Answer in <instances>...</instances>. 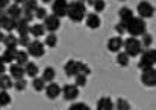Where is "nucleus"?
<instances>
[{
    "instance_id": "3c124183",
    "label": "nucleus",
    "mask_w": 156,
    "mask_h": 110,
    "mask_svg": "<svg viewBox=\"0 0 156 110\" xmlns=\"http://www.w3.org/2000/svg\"><path fill=\"white\" fill-rule=\"evenodd\" d=\"M0 29H2V21H0Z\"/></svg>"
},
{
    "instance_id": "4468645a",
    "label": "nucleus",
    "mask_w": 156,
    "mask_h": 110,
    "mask_svg": "<svg viewBox=\"0 0 156 110\" xmlns=\"http://www.w3.org/2000/svg\"><path fill=\"white\" fill-rule=\"evenodd\" d=\"M85 23H87V27H90V29H99L100 24H102V20H100L99 14L91 12V14H87Z\"/></svg>"
},
{
    "instance_id": "864d4df0",
    "label": "nucleus",
    "mask_w": 156,
    "mask_h": 110,
    "mask_svg": "<svg viewBox=\"0 0 156 110\" xmlns=\"http://www.w3.org/2000/svg\"><path fill=\"white\" fill-rule=\"evenodd\" d=\"M0 109H2V107H0Z\"/></svg>"
},
{
    "instance_id": "de8ad7c7",
    "label": "nucleus",
    "mask_w": 156,
    "mask_h": 110,
    "mask_svg": "<svg viewBox=\"0 0 156 110\" xmlns=\"http://www.w3.org/2000/svg\"><path fill=\"white\" fill-rule=\"evenodd\" d=\"M12 2H14V3H17V5H21L24 0H12Z\"/></svg>"
},
{
    "instance_id": "37998d69",
    "label": "nucleus",
    "mask_w": 156,
    "mask_h": 110,
    "mask_svg": "<svg viewBox=\"0 0 156 110\" xmlns=\"http://www.w3.org/2000/svg\"><path fill=\"white\" fill-rule=\"evenodd\" d=\"M9 15L6 14V9H0V21H2V24H3V21L8 18Z\"/></svg>"
},
{
    "instance_id": "4be33fe9",
    "label": "nucleus",
    "mask_w": 156,
    "mask_h": 110,
    "mask_svg": "<svg viewBox=\"0 0 156 110\" xmlns=\"http://www.w3.org/2000/svg\"><path fill=\"white\" fill-rule=\"evenodd\" d=\"M24 72H26V75H29V77H37L38 75V72H40V69H38V65L37 63H34V62H27L26 65H24Z\"/></svg>"
},
{
    "instance_id": "79ce46f5",
    "label": "nucleus",
    "mask_w": 156,
    "mask_h": 110,
    "mask_svg": "<svg viewBox=\"0 0 156 110\" xmlns=\"http://www.w3.org/2000/svg\"><path fill=\"white\" fill-rule=\"evenodd\" d=\"M115 32H117L118 35H124V33H126V24L120 21V23L115 26Z\"/></svg>"
},
{
    "instance_id": "a18cd8bd",
    "label": "nucleus",
    "mask_w": 156,
    "mask_h": 110,
    "mask_svg": "<svg viewBox=\"0 0 156 110\" xmlns=\"http://www.w3.org/2000/svg\"><path fill=\"white\" fill-rule=\"evenodd\" d=\"M5 71H6V66H5V62H3V59H2V56H0V75L5 74Z\"/></svg>"
},
{
    "instance_id": "7c9ffc66",
    "label": "nucleus",
    "mask_w": 156,
    "mask_h": 110,
    "mask_svg": "<svg viewBox=\"0 0 156 110\" xmlns=\"http://www.w3.org/2000/svg\"><path fill=\"white\" fill-rule=\"evenodd\" d=\"M44 45H47V47H50V48H55V47L58 45V36H56L55 33H49V35L46 36Z\"/></svg>"
},
{
    "instance_id": "603ef678",
    "label": "nucleus",
    "mask_w": 156,
    "mask_h": 110,
    "mask_svg": "<svg viewBox=\"0 0 156 110\" xmlns=\"http://www.w3.org/2000/svg\"><path fill=\"white\" fill-rule=\"evenodd\" d=\"M120 2H124V0H120Z\"/></svg>"
},
{
    "instance_id": "dca6fc26",
    "label": "nucleus",
    "mask_w": 156,
    "mask_h": 110,
    "mask_svg": "<svg viewBox=\"0 0 156 110\" xmlns=\"http://www.w3.org/2000/svg\"><path fill=\"white\" fill-rule=\"evenodd\" d=\"M15 30H17L18 36H26V35H29L30 23H29V21H26V20L21 17V18H18V20H17V27H15Z\"/></svg>"
},
{
    "instance_id": "c9c22d12",
    "label": "nucleus",
    "mask_w": 156,
    "mask_h": 110,
    "mask_svg": "<svg viewBox=\"0 0 156 110\" xmlns=\"http://www.w3.org/2000/svg\"><path fill=\"white\" fill-rule=\"evenodd\" d=\"M91 6L94 8L96 12H103L105 8H106V3H105V0H93Z\"/></svg>"
},
{
    "instance_id": "f3484780",
    "label": "nucleus",
    "mask_w": 156,
    "mask_h": 110,
    "mask_svg": "<svg viewBox=\"0 0 156 110\" xmlns=\"http://www.w3.org/2000/svg\"><path fill=\"white\" fill-rule=\"evenodd\" d=\"M6 14H8L11 18H15V20H18V18H21L23 8H21L20 5H17V3H11V5L6 8Z\"/></svg>"
},
{
    "instance_id": "c85d7f7f",
    "label": "nucleus",
    "mask_w": 156,
    "mask_h": 110,
    "mask_svg": "<svg viewBox=\"0 0 156 110\" xmlns=\"http://www.w3.org/2000/svg\"><path fill=\"white\" fill-rule=\"evenodd\" d=\"M32 86H34V89L37 91V92H41V91H44V88H46V82H44V78L43 77H34V80H32Z\"/></svg>"
},
{
    "instance_id": "a211bd4d",
    "label": "nucleus",
    "mask_w": 156,
    "mask_h": 110,
    "mask_svg": "<svg viewBox=\"0 0 156 110\" xmlns=\"http://www.w3.org/2000/svg\"><path fill=\"white\" fill-rule=\"evenodd\" d=\"M118 17H120V21L126 24V23L133 17V11H132L129 6H123V8L118 9Z\"/></svg>"
},
{
    "instance_id": "6e6552de",
    "label": "nucleus",
    "mask_w": 156,
    "mask_h": 110,
    "mask_svg": "<svg viewBox=\"0 0 156 110\" xmlns=\"http://www.w3.org/2000/svg\"><path fill=\"white\" fill-rule=\"evenodd\" d=\"M141 83L147 88H155L156 86V71L153 68H147V69H141Z\"/></svg>"
},
{
    "instance_id": "9b49d317",
    "label": "nucleus",
    "mask_w": 156,
    "mask_h": 110,
    "mask_svg": "<svg viewBox=\"0 0 156 110\" xmlns=\"http://www.w3.org/2000/svg\"><path fill=\"white\" fill-rule=\"evenodd\" d=\"M61 92H62V95H64V98L67 100V101H74L77 97H79V86H76V85H64L62 88H61Z\"/></svg>"
},
{
    "instance_id": "bb28decb",
    "label": "nucleus",
    "mask_w": 156,
    "mask_h": 110,
    "mask_svg": "<svg viewBox=\"0 0 156 110\" xmlns=\"http://www.w3.org/2000/svg\"><path fill=\"white\" fill-rule=\"evenodd\" d=\"M55 77H56V71H55V68H52V66L44 68V71H43V78H44V82H46V83L53 82V80H55Z\"/></svg>"
},
{
    "instance_id": "9d476101",
    "label": "nucleus",
    "mask_w": 156,
    "mask_h": 110,
    "mask_svg": "<svg viewBox=\"0 0 156 110\" xmlns=\"http://www.w3.org/2000/svg\"><path fill=\"white\" fill-rule=\"evenodd\" d=\"M44 23V27H46V30H49V33H55L59 27H61V18L59 17H56V15H53V14H47V17L43 20Z\"/></svg>"
},
{
    "instance_id": "1a4fd4ad",
    "label": "nucleus",
    "mask_w": 156,
    "mask_h": 110,
    "mask_svg": "<svg viewBox=\"0 0 156 110\" xmlns=\"http://www.w3.org/2000/svg\"><path fill=\"white\" fill-rule=\"evenodd\" d=\"M67 8H68V2L67 0H53L52 2L53 15H56L59 18L67 17Z\"/></svg>"
},
{
    "instance_id": "cd10ccee",
    "label": "nucleus",
    "mask_w": 156,
    "mask_h": 110,
    "mask_svg": "<svg viewBox=\"0 0 156 110\" xmlns=\"http://www.w3.org/2000/svg\"><path fill=\"white\" fill-rule=\"evenodd\" d=\"M11 101H12V98H11L9 92L5 91V89H0V107H6V106H9Z\"/></svg>"
},
{
    "instance_id": "72a5a7b5",
    "label": "nucleus",
    "mask_w": 156,
    "mask_h": 110,
    "mask_svg": "<svg viewBox=\"0 0 156 110\" xmlns=\"http://www.w3.org/2000/svg\"><path fill=\"white\" fill-rule=\"evenodd\" d=\"M87 77L88 75H85V74H76L74 75V85L79 86V88L87 86Z\"/></svg>"
},
{
    "instance_id": "ddd939ff",
    "label": "nucleus",
    "mask_w": 156,
    "mask_h": 110,
    "mask_svg": "<svg viewBox=\"0 0 156 110\" xmlns=\"http://www.w3.org/2000/svg\"><path fill=\"white\" fill-rule=\"evenodd\" d=\"M106 47H108V50L111 53H118L123 48V38L121 36H112V38H109Z\"/></svg>"
},
{
    "instance_id": "49530a36",
    "label": "nucleus",
    "mask_w": 156,
    "mask_h": 110,
    "mask_svg": "<svg viewBox=\"0 0 156 110\" xmlns=\"http://www.w3.org/2000/svg\"><path fill=\"white\" fill-rule=\"evenodd\" d=\"M3 39H5V33H3L2 29H0V42H3Z\"/></svg>"
},
{
    "instance_id": "412c9836",
    "label": "nucleus",
    "mask_w": 156,
    "mask_h": 110,
    "mask_svg": "<svg viewBox=\"0 0 156 110\" xmlns=\"http://www.w3.org/2000/svg\"><path fill=\"white\" fill-rule=\"evenodd\" d=\"M15 55H17V48H5V52L2 53V59L5 63H12L15 60Z\"/></svg>"
},
{
    "instance_id": "09e8293b",
    "label": "nucleus",
    "mask_w": 156,
    "mask_h": 110,
    "mask_svg": "<svg viewBox=\"0 0 156 110\" xmlns=\"http://www.w3.org/2000/svg\"><path fill=\"white\" fill-rule=\"evenodd\" d=\"M79 2H83V3H88V5H91V2H93V0H79Z\"/></svg>"
},
{
    "instance_id": "e433bc0d",
    "label": "nucleus",
    "mask_w": 156,
    "mask_h": 110,
    "mask_svg": "<svg viewBox=\"0 0 156 110\" xmlns=\"http://www.w3.org/2000/svg\"><path fill=\"white\" fill-rule=\"evenodd\" d=\"M26 86H27V83H26L24 77H23V78H18V80H14V89H15V91L21 92V91L26 89Z\"/></svg>"
},
{
    "instance_id": "5701e85b",
    "label": "nucleus",
    "mask_w": 156,
    "mask_h": 110,
    "mask_svg": "<svg viewBox=\"0 0 156 110\" xmlns=\"http://www.w3.org/2000/svg\"><path fill=\"white\" fill-rule=\"evenodd\" d=\"M97 109L100 110H111L114 109V103L109 97H102L99 101H97Z\"/></svg>"
},
{
    "instance_id": "2eb2a0df",
    "label": "nucleus",
    "mask_w": 156,
    "mask_h": 110,
    "mask_svg": "<svg viewBox=\"0 0 156 110\" xmlns=\"http://www.w3.org/2000/svg\"><path fill=\"white\" fill-rule=\"evenodd\" d=\"M9 72H11V77H12L14 80L23 78V77L26 75V72H24V66L20 65V63H17V62H12V65L9 66Z\"/></svg>"
},
{
    "instance_id": "f257e3e1",
    "label": "nucleus",
    "mask_w": 156,
    "mask_h": 110,
    "mask_svg": "<svg viewBox=\"0 0 156 110\" xmlns=\"http://www.w3.org/2000/svg\"><path fill=\"white\" fill-rule=\"evenodd\" d=\"M67 17L73 23H82L85 20V17H87V6H85V3L79 2V0L70 2L68 8H67Z\"/></svg>"
},
{
    "instance_id": "b1692460",
    "label": "nucleus",
    "mask_w": 156,
    "mask_h": 110,
    "mask_svg": "<svg viewBox=\"0 0 156 110\" xmlns=\"http://www.w3.org/2000/svg\"><path fill=\"white\" fill-rule=\"evenodd\" d=\"M29 33L32 36H35V38H40V36H43L46 33V27H44V24H32Z\"/></svg>"
},
{
    "instance_id": "2f4dec72",
    "label": "nucleus",
    "mask_w": 156,
    "mask_h": 110,
    "mask_svg": "<svg viewBox=\"0 0 156 110\" xmlns=\"http://www.w3.org/2000/svg\"><path fill=\"white\" fill-rule=\"evenodd\" d=\"M141 36H143V39H141L143 48H150V45L153 44V36L150 33H143Z\"/></svg>"
},
{
    "instance_id": "f8f14e48",
    "label": "nucleus",
    "mask_w": 156,
    "mask_h": 110,
    "mask_svg": "<svg viewBox=\"0 0 156 110\" xmlns=\"http://www.w3.org/2000/svg\"><path fill=\"white\" fill-rule=\"evenodd\" d=\"M44 92H46V97L49 100H56L59 97V94H61V86L58 83H55V82H50L49 85H46Z\"/></svg>"
},
{
    "instance_id": "f704fd0d",
    "label": "nucleus",
    "mask_w": 156,
    "mask_h": 110,
    "mask_svg": "<svg viewBox=\"0 0 156 110\" xmlns=\"http://www.w3.org/2000/svg\"><path fill=\"white\" fill-rule=\"evenodd\" d=\"M117 109L120 110H129L130 109V104H129V101L127 100H124V98H118L117 101H115V104H114Z\"/></svg>"
},
{
    "instance_id": "c756f323",
    "label": "nucleus",
    "mask_w": 156,
    "mask_h": 110,
    "mask_svg": "<svg viewBox=\"0 0 156 110\" xmlns=\"http://www.w3.org/2000/svg\"><path fill=\"white\" fill-rule=\"evenodd\" d=\"M129 55L126 53V52H118V55H117V63L120 65V66H127L129 65Z\"/></svg>"
},
{
    "instance_id": "58836bf2",
    "label": "nucleus",
    "mask_w": 156,
    "mask_h": 110,
    "mask_svg": "<svg viewBox=\"0 0 156 110\" xmlns=\"http://www.w3.org/2000/svg\"><path fill=\"white\" fill-rule=\"evenodd\" d=\"M68 109L70 110H90V106L85 104V103H73Z\"/></svg>"
},
{
    "instance_id": "aec40b11",
    "label": "nucleus",
    "mask_w": 156,
    "mask_h": 110,
    "mask_svg": "<svg viewBox=\"0 0 156 110\" xmlns=\"http://www.w3.org/2000/svg\"><path fill=\"white\" fill-rule=\"evenodd\" d=\"M11 88H14V80L11 75H6V74H2L0 75V89H5V91H9Z\"/></svg>"
},
{
    "instance_id": "6ab92c4d",
    "label": "nucleus",
    "mask_w": 156,
    "mask_h": 110,
    "mask_svg": "<svg viewBox=\"0 0 156 110\" xmlns=\"http://www.w3.org/2000/svg\"><path fill=\"white\" fill-rule=\"evenodd\" d=\"M3 44H5L6 48H17L18 47V38L14 36L12 32L11 33H6L5 35V39H3Z\"/></svg>"
},
{
    "instance_id": "20e7f679",
    "label": "nucleus",
    "mask_w": 156,
    "mask_h": 110,
    "mask_svg": "<svg viewBox=\"0 0 156 110\" xmlns=\"http://www.w3.org/2000/svg\"><path fill=\"white\" fill-rule=\"evenodd\" d=\"M123 47H124V52L129 55V57H136V56L141 55V52H143L141 41L136 36H130V38L124 39L123 41Z\"/></svg>"
},
{
    "instance_id": "4c0bfd02",
    "label": "nucleus",
    "mask_w": 156,
    "mask_h": 110,
    "mask_svg": "<svg viewBox=\"0 0 156 110\" xmlns=\"http://www.w3.org/2000/svg\"><path fill=\"white\" fill-rule=\"evenodd\" d=\"M35 18L37 20H44L46 17H47V11H46V8H41V6H38L37 9H35Z\"/></svg>"
},
{
    "instance_id": "473e14b6",
    "label": "nucleus",
    "mask_w": 156,
    "mask_h": 110,
    "mask_svg": "<svg viewBox=\"0 0 156 110\" xmlns=\"http://www.w3.org/2000/svg\"><path fill=\"white\" fill-rule=\"evenodd\" d=\"M21 5H23V9L30 11V12H35V9L38 8V2L37 0H24Z\"/></svg>"
},
{
    "instance_id": "f03ea898",
    "label": "nucleus",
    "mask_w": 156,
    "mask_h": 110,
    "mask_svg": "<svg viewBox=\"0 0 156 110\" xmlns=\"http://www.w3.org/2000/svg\"><path fill=\"white\" fill-rule=\"evenodd\" d=\"M64 72H65L68 77H74L76 74L90 75V74H91V68H90L88 65H85L83 62H80V60L70 59V60L64 65Z\"/></svg>"
},
{
    "instance_id": "8fccbe9b",
    "label": "nucleus",
    "mask_w": 156,
    "mask_h": 110,
    "mask_svg": "<svg viewBox=\"0 0 156 110\" xmlns=\"http://www.w3.org/2000/svg\"><path fill=\"white\" fill-rule=\"evenodd\" d=\"M43 3H50V2H53V0H41Z\"/></svg>"
},
{
    "instance_id": "ea45409f",
    "label": "nucleus",
    "mask_w": 156,
    "mask_h": 110,
    "mask_svg": "<svg viewBox=\"0 0 156 110\" xmlns=\"http://www.w3.org/2000/svg\"><path fill=\"white\" fill-rule=\"evenodd\" d=\"M21 17H23L26 21L32 23V21H34V18H35V14H34V12H30V11H26V9H23V14H21Z\"/></svg>"
},
{
    "instance_id": "0eeeda50",
    "label": "nucleus",
    "mask_w": 156,
    "mask_h": 110,
    "mask_svg": "<svg viewBox=\"0 0 156 110\" xmlns=\"http://www.w3.org/2000/svg\"><path fill=\"white\" fill-rule=\"evenodd\" d=\"M136 12H138V17H141V18H144V20H146V18H152L153 14H155V8H153V5H152L150 2L143 0V2L138 3Z\"/></svg>"
},
{
    "instance_id": "7ed1b4c3",
    "label": "nucleus",
    "mask_w": 156,
    "mask_h": 110,
    "mask_svg": "<svg viewBox=\"0 0 156 110\" xmlns=\"http://www.w3.org/2000/svg\"><path fill=\"white\" fill-rule=\"evenodd\" d=\"M126 32L130 36H141L143 33H146V21H144V18L133 15L126 23Z\"/></svg>"
},
{
    "instance_id": "423d86ee",
    "label": "nucleus",
    "mask_w": 156,
    "mask_h": 110,
    "mask_svg": "<svg viewBox=\"0 0 156 110\" xmlns=\"http://www.w3.org/2000/svg\"><path fill=\"white\" fill-rule=\"evenodd\" d=\"M46 45H44V42H41L38 38L37 39H34V41H30V44L27 45V53L29 56H32V57H43L44 53H46V48H44Z\"/></svg>"
},
{
    "instance_id": "393cba45",
    "label": "nucleus",
    "mask_w": 156,
    "mask_h": 110,
    "mask_svg": "<svg viewBox=\"0 0 156 110\" xmlns=\"http://www.w3.org/2000/svg\"><path fill=\"white\" fill-rule=\"evenodd\" d=\"M15 27H17V20L15 18H11V17H8L3 21V24H2V29L6 30L8 33H11L12 30H15Z\"/></svg>"
},
{
    "instance_id": "a878e982",
    "label": "nucleus",
    "mask_w": 156,
    "mask_h": 110,
    "mask_svg": "<svg viewBox=\"0 0 156 110\" xmlns=\"http://www.w3.org/2000/svg\"><path fill=\"white\" fill-rule=\"evenodd\" d=\"M14 62H17V63H20V65L24 66L29 62V53L24 52V50H17V55H15V60Z\"/></svg>"
},
{
    "instance_id": "a19ab883",
    "label": "nucleus",
    "mask_w": 156,
    "mask_h": 110,
    "mask_svg": "<svg viewBox=\"0 0 156 110\" xmlns=\"http://www.w3.org/2000/svg\"><path fill=\"white\" fill-rule=\"evenodd\" d=\"M30 44V39H29V36L26 35V36H18V45L20 47H24V48H27V45Z\"/></svg>"
},
{
    "instance_id": "c03bdc74",
    "label": "nucleus",
    "mask_w": 156,
    "mask_h": 110,
    "mask_svg": "<svg viewBox=\"0 0 156 110\" xmlns=\"http://www.w3.org/2000/svg\"><path fill=\"white\" fill-rule=\"evenodd\" d=\"M11 5V0H0V9H6Z\"/></svg>"
},
{
    "instance_id": "39448f33",
    "label": "nucleus",
    "mask_w": 156,
    "mask_h": 110,
    "mask_svg": "<svg viewBox=\"0 0 156 110\" xmlns=\"http://www.w3.org/2000/svg\"><path fill=\"white\" fill-rule=\"evenodd\" d=\"M140 57V69H147V68H153L156 63V52L153 48H146L141 52Z\"/></svg>"
}]
</instances>
